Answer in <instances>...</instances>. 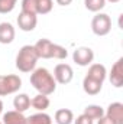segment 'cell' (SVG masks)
Segmentation results:
<instances>
[{"instance_id": "obj_1", "label": "cell", "mask_w": 123, "mask_h": 124, "mask_svg": "<svg viewBox=\"0 0 123 124\" xmlns=\"http://www.w3.org/2000/svg\"><path fill=\"white\" fill-rule=\"evenodd\" d=\"M31 85L38 91V94L52 95L57 90V81L54 75L46 68H35L31 72Z\"/></svg>"}, {"instance_id": "obj_2", "label": "cell", "mask_w": 123, "mask_h": 124, "mask_svg": "<svg viewBox=\"0 0 123 124\" xmlns=\"http://www.w3.org/2000/svg\"><path fill=\"white\" fill-rule=\"evenodd\" d=\"M38 55L35 52V48L33 45H25L19 49L18 55H16V68L23 72V74H28L32 72L35 68H36V62H38Z\"/></svg>"}, {"instance_id": "obj_3", "label": "cell", "mask_w": 123, "mask_h": 124, "mask_svg": "<svg viewBox=\"0 0 123 124\" xmlns=\"http://www.w3.org/2000/svg\"><path fill=\"white\" fill-rule=\"evenodd\" d=\"M20 88H22V79L19 75L15 74L0 75V97L16 94Z\"/></svg>"}, {"instance_id": "obj_4", "label": "cell", "mask_w": 123, "mask_h": 124, "mask_svg": "<svg viewBox=\"0 0 123 124\" xmlns=\"http://www.w3.org/2000/svg\"><path fill=\"white\" fill-rule=\"evenodd\" d=\"M91 31L96 36H106L112 31V19L106 13H97L91 20Z\"/></svg>"}, {"instance_id": "obj_5", "label": "cell", "mask_w": 123, "mask_h": 124, "mask_svg": "<svg viewBox=\"0 0 123 124\" xmlns=\"http://www.w3.org/2000/svg\"><path fill=\"white\" fill-rule=\"evenodd\" d=\"M54 78L57 81V84H61V85H67L72 81L74 78V71L71 68V65L68 63H58L55 68H54Z\"/></svg>"}, {"instance_id": "obj_6", "label": "cell", "mask_w": 123, "mask_h": 124, "mask_svg": "<svg viewBox=\"0 0 123 124\" xmlns=\"http://www.w3.org/2000/svg\"><path fill=\"white\" fill-rule=\"evenodd\" d=\"M72 61L78 66H88L94 61V52L88 46H80L72 52Z\"/></svg>"}, {"instance_id": "obj_7", "label": "cell", "mask_w": 123, "mask_h": 124, "mask_svg": "<svg viewBox=\"0 0 123 124\" xmlns=\"http://www.w3.org/2000/svg\"><path fill=\"white\" fill-rule=\"evenodd\" d=\"M38 25V15L20 12L18 16V26L23 32H32Z\"/></svg>"}, {"instance_id": "obj_8", "label": "cell", "mask_w": 123, "mask_h": 124, "mask_svg": "<svg viewBox=\"0 0 123 124\" xmlns=\"http://www.w3.org/2000/svg\"><path fill=\"white\" fill-rule=\"evenodd\" d=\"M109 79L113 87H116V88L123 87V58H119L113 63L110 74H109Z\"/></svg>"}, {"instance_id": "obj_9", "label": "cell", "mask_w": 123, "mask_h": 124, "mask_svg": "<svg viewBox=\"0 0 123 124\" xmlns=\"http://www.w3.org/2000/svg\"><path fill=\"white\" fill-rule=\"evenodd\" d=\"M104 116L109 117L114 124H123V104L122 102H112L104 111Z\"/></svg>"}, {"instance_id": "obj_10", "label": "cell", "mask_w": 123, "mask_h": 124, "mask_svg": "<svg viewBox=\"0 0 123 124\" xmlns=\"http://www.w3.org/2000/svg\"><path fill=\"white\" fill-rule=\"evenodd\" d=\"M35 52L39 59H51V49H52V42L49 39H39L35 45Z\"/></svg>"}, {"instance_id": "obj_11", "label": "cell", "mask_w": 123, "mask_h": 124, "mask_svg": "<svg viewBox=\"0 0 123 124\" xmlns=\"http://www.w3.org/2000/svg\"><path fill=\"white\" fill-rule=\"evenodd\" d=\"M16 31L12 23L9 22H1L0 23V43L1 45H9L15 40Z\"/></svg>"}, {"instance_id": "obj_12", "label": "cell", "mask_w": 123, "mask_h": 124, "mask_svg": "<svg viewBox=\"0 0 123 124\" xmlns=\"http://www.w3.org/2000/svg\"><path fill=\"white\" fill-rule=\"evenodd\" d=\"M87 77H90V78L103 84L104 79L107 78V69H106V66L103 63H91V65H88Z\"/></svg>"}, {"instance_id": "obj_13", "label": "cell", "mask_w": 123, "mask_h": 124, "mask_svg": "<svg viewBox=\"0 0 123 124\" xmlns=\"http://www.w3.org/2000/svg\"><path fill=\"white\" fill-rule=\"evenodd\" d=\"M1 123L3 124H26V117L23 116V113H19L16 110H10V111L3 114Z\"/></svg>"}, {"instance_id": "obj_14", "label": "cell", "mask_w": 123, "mask_h": 124, "mask_svg": "<svg viewBox=\"0 0 123 124\" xmlns=\"http://www.w3.org/2000/svg\"><path fill=\"white\" fill-rule=\"evenodd\" d=\"M101 88H103L101 82L93 79V78L87 77V75L84 77V79H83V90H84L86 94H88V95H97V94H100Z\"/></svg>"}, {"instance_id": "obj_15", "label": "cell", "mask_w": 123, "mask_h": 124, "mask_svg": "<svg viewBox=\"0 0 123 124\" xmlns=\"http://www.w3.org/2000/svg\"><path fill=\"white\" fill-rule=\"evenodd\" d=\"M13 107L16 111L19 113H25L31 108V97L28 94L22 93V94H18L15 98H13Z\"/></svg>"}, {"instance_id": "obj_16", "label": "cell", "mask_w": 123, "mask_h": 124, "mask_svg": "<svg viewBox=\"0 0 123 124\" xmlns=\"http://www.w3.org/2000/svg\"><path fill=\"white\" fill-rule=\"evenodd\" d=\"M51 105L49 97L44 95V94H36L33 98L31 100V107L35 108L36 111H46Z\"/></svg>"}, {"instance_id": "obj_17", "label": "cell", "mask_w": 123, "mask_h": 124, "mask_svg": "<svg viewBox=\"0 0 123 124\" xmlns=\"http://www.w3.org/2000/svg\"><path fill=\"white\" fill-rule=\"evenodd\" d=\"M54 120L57 124H72L74 123V113L70 108H60L55 111Z\"/></svg>"}, {"instance_id": "obj_18", "label": "cell", "mask_w": 123, "mask_h": 124, "mask_svg": "<svg viewBox=\"0 0 123 124\" xmlns=\"http://www.w3.org/2000/svg\"><path fill=\"white\" fill-rule=\"evenodd\" d=\"M26 124H52V117L45 111H38L26 117Z\"/></svg>"}, {"instance_id": "obj_19", "label": "cell", "mask_w": 123, "mask_h": 124, "mask_svg": "<svg viewBox=\"0 0 123 124\" xmlns=\"http://www.w3.org/2000/svg\"><path fill=\"white\" fill-rule=\"evenodd\" d=\"M83 114H86L88 118H91L94 121V120H98V118H101L104 116V110H103V107H100L97 104H90V105H87L84 108Z\"/></svg>"}, {"instance_id": "obj_20", "label": "cell", "mask_w": 123, "mask_h": 124, "mask_svg": "<svg viewBox=\"0 0 123 124\" xmlns=\"http://www.w3.org/2000/svg\"><path fill=\"white\" fill-rule=\"evenodd\" d=\"M106 0H84V6L88 12L93 13H100V10H103L106 7Z\"/></svg>"}, {"instance_id": "obj_21", "label": "cell", "mask_w": 123, "mask_h": 124, "mask_svg": "<svg viewBox=\"0 0 123 124\" xmlns=\"http://www.w3.org/2000/svg\"><path fill=\"white\" fill-rule=\"evenodd\" d=\"M54 9L52 0H36V15H48Z\"/></svg>"}, {"instance_id": "obj_22", "label": "cell", "mask_w": 123, "mask_h": 124, "mask_svg": "<svg viewBox=\"0 0 123 124\" xmlns=\"http://www.w3.org/2000/svg\"><path fill=\"white\" fill-rule=\"evenodd\" d=\"M67 56H68V51L61 46V45H58V43H52V49H51V58H54V59H67Z\"/></svg>"}, {"instance_id": "obj_23", "label": "cell", "mask_w": 123, "mask_h": 124, "mask_svg": "<svg viewBox=\"0 0 123 124\" xmlns=\"http://www.w3.org/2000/svg\"><path fill=\"white\" fill-rule=\"evenodd\" d=\"M16 3H18V0H0V13L1 15L10 13L16 7Z\"/></svg>"}, {"instance_id": "obj_24", "label": "cell", "mask_w": 123, "mask_h": 124, "mask_svg": "<svg viewBox=\"0 0 123 124\" xmlns=\"http://www.w3.org/2000/svg\"><path fill=\"white\" fill-rule=\"evenodd\" d=\"M20 7H22V12L25 13L36 15V0H22Z\"/></svg>"}, {"instance_id": "obj_25", "label": "cell", "mask_w": 123, "mask_h": 124, "mask_svg": "<svg viewBox=\"0 0 123 124\" xmlns=\"http://www.w3.org/2000/svg\"><path fill=\"white\" fill-rule=\"evenodd\" d=\"M74 124H94V121L88 118L86 114H80L77 118H74Z\"/></svg>"}, {"instance_id": "obj_26", "label": "cell", "mask_w": 123, "mask_h": 124, "mask_svg": "<svg viewBox=\"0 0 123 124\" xmlns=\"http://www.w3.org/2000/svg\"><path fill=\"white\" fill-rule=\"evenodd\" d=\"M97 124H114V123H113V121H112L109 117L103 116L101 118H98V120H97Z\"/></svg>"}, {"instance_id": "obj_27", "label": "cell", "mask_w": 123, "mask_h": 124, "mask_svg": "<svg viewBox=\"0 0 123 124\" xmlns=\"http://www.w3.org/2000/svg\"><path fill=\"white\" fill-rule=\"evenodd\" d=\"M57 1V4H60V6H70L71 3H72V0H55Z\"/></svg>"}, {"instance_id": "obj_28", "label": "cell", "mask_w": 123, "mask_h": 124, "mask_svg": "<svg viewBox=\"0 0 123 124\" xmlns=\"http://www.w3.org/2000/svg\"><path fill=\"white\" fill-rule=\"evenodd\" d=\"M3 108H4V105H3V101L0 100V116L3 114Z\"/></svg>"}, {"instance_id": "obj_29", "label": "cell", "mask_w": 123, "mask_h": 124, "mask_svg": "<svg viewBox=\"0 0 123 124\" xmlns=\"http://www.w3.org/2000/svg\"><path fill=\"white\" fill-rule=\"evenodd\" d=\"M106 1H109V3H119L120 0H106Z\"/></svg>"}, {"instance_id": "obj_30", "label": "cell", "mask_w": 123, "mask_h": 124, "mask_svg": "<svg viewBox=\"0 0 123 124\" xmlns=\"http://www.w3.org/2000/svg\"><path fill=\"white\" fill-rule=\"evenodd\" d=\"M0 124H3V123H1V121H0Z\"/></svg>"}]
</instances>
